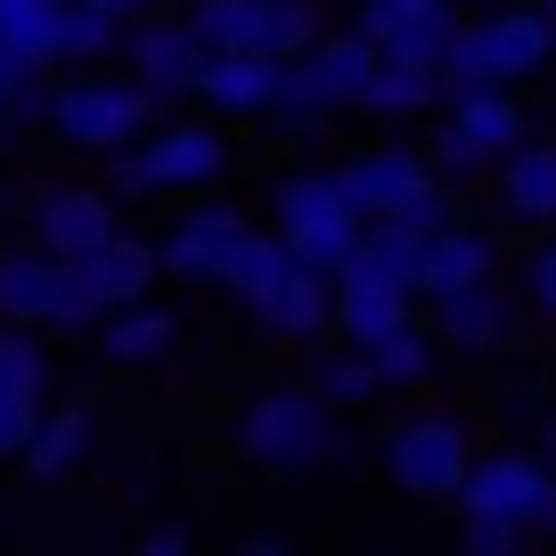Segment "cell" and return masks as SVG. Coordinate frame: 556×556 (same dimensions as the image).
I'll list each match as a JSON object with an SVG mask.
<instances>
[{
    "label": "cell",
    "mask_w": 556,
    "mask_h": 556,
    "mask_svg": "<svg viewBox=\"0 0 556 556\" xmlns=\"http://www.w3.org/2000/svg\"><path fill=\"white\" fill-rule=\"evenodd\" d=\"M229 164L222 131L213 123H148V131L131 139V148H106V189L115 197H189V189H213Z\"/></svg>",
    "instance_id": "cell-1"
},
{
    "label": "cell",
    "mask_w": 556,
    "mask_h": 556,
    "mask_svg": "<svg viewBox=\"0 0 556 556\" xmlns=\"http://www.w3.org/2000/svg\"><path fill=\"white\" fill-rule=\"evenodd\" d=\"M41 115H50L58 139H74V148H131L148 123H156V90L131 83V74H74V83H58L50 99H34Z\"/></svg>",
    "instance_id": "cell-2"
},
{
    "label": "cell",
    "mask_w": 556,
    "mask_h": 556,
    "mask_svg": "<svg viewBox=\"0 0 556 556\" xmlns=\"http://www.w3.org/2000/svg\"><path fill=\"white\" fill-rule=\"evenodd\" d=\"M556 58V17L548 9H491L483 25H458L451 58H442V83H523Z\"/></svg>",
    "instance_id": "cell-3"
},
{
    "label": "cell",
    "mask_w": 556,
    "mask_h": 556,
    "mask_svg": "<svg viewBox=\"0 0 556 556\" xmlns=\"http://www.w3.org/2000/svg\"><path fill=\"white\" fill-rule=\"evenodd\" d=\"M238 451L270 475H312L336 458V417L319 393H262L238 417Z\"/></svg>",
    "instance_id": "cell-4"
},
{
    "label": "cell",
    "mask_w": 556,
    "mask_h": 556,
    "mask_svg": "<svg viewBox=\"0 0 556 556\" xmlns=\"http://www.w3.org/2000/svg\"><path fill=\"white\" fill-rule=\"evenodd\" d=\"M270 205H278V238H287V254L312 262V270H328V278L344 270V254L361 245V229H368L361 213L336 197L328 173H287Z\"/></svg>",
    "instance_id": "cell-5"
},
{
    "label": "cell",
    "mask_w": 556,
    "mask_h": 556,
    "mask_svg": "<svg viewBox=\"0 0 556 556\" xmlns=\"http://www.w3.org/2000/svg\"><path fill=\"white\" fill-rule=\"evenodd\" d=\"M451 500L475 507V516H507L523 532H548L556 523V467L532 451H491V458H467Z\"/></svg>",
    "instance_id": "cell-6"
},
{
    "label": "cell",
    "mask_w": 556,
    "mask_h": 556,
    "mask_svg": "<svg viewBox=\"0 0 556 556\" xmlns=\"http://www.w3.org/2000/svg\"><path fill=\"white\" fill-rule=\"evenodd\" d=\"M516 139H523V106L507 99V83H458V99H451V115H442L426 164H442V173H483V164H500Z\"/></svg>",
    "instance_id": "cell-7"
},
{
    "label": "cell",
    "mask_w": 556,
    "mask_h": 556,
    "mask_svg": "<svg viewBox=\"0 0 556 556\" xmlns=\"http://www.w3.org/2000/svg\"><path fill=\"white\" fill-rule=\"evenodd\" d=\"M467 426L458 417H409V426H393V442H384V467H393V483L409 491V500H451L458 475H467Z\"/></svg>",
    "instance_id": "cell-8"
},
{
    "label": "cell",
    "mask_w": 556,
    "mask_h": 556,
    "mask_svg": "<svg viewBox=\"0 0 556 556\" xmlns=\"http://www.w3.org/2000/svg\"><path fill=\"white\" fill-rule=\"evenodd\" d=\"M245 245V213L238 205H189L156 245V270H173L180 287H222L229 254Z\"/></svg>",
    "instance_id": "cell-9"
},
{
    "label": "cell",
    "mask_w": 556,
    "mask_h": 556,
    "mask_svg": "<svg viewBox=\"0 0 556 556\" xmlns=\"http://www.w3.org/2000/svg\"><path fill=\"white\" fill-rule=\"evenodd\" d=\"M245 312H254L270 336H295V344H319V336H328V312H336V278L287 254V262H278V270L254 287V295H245Z\"/></svg>",
    "instance_id": "cell-10"
},
{
    "label": "cell",
    "mask_w": 556,
    "mask_h": 556,
    "mask_svg": "<svg viewBox=\"0 0 556 556\" xmlns=\"http://www.w3.org/2000/svg\"><path fill=\"white\" fill-rule=\"evenodd\" d=\"M189 90L213 106V115H270V99H278V58H262V50H205Z\"/></svg>",
    "instance_id": "cell-11"
},
{
    "label": "cell",
    "mask_w": 556,
    "mask_h": 556,
    "mask_svg": "<svg viewBox=\"0 0 556 556\" xmlns=\"http://www.w3.org/2000/svg\"><path fill=\"white\" fill-rule=\"evenodd\" d=\"M426 173H434V164L409 156V148H368V156H344L328 180H336V197H344L361 222H377V213H393V205H401V197H409Z\"/></svg>",
    "instance_id": "cell-12"
},
{
    "label": "cell",
    "mask_w": 556,
    "mask_h": 556,
    "mask_svg": "<svg viewBox=\"0 0 556 556\" xmlns=\"http://www.w3.org/2000/svg\"><path fill=\"white\" fill-rule=\"evenodd\" d=\"M99 238H115V205H106L99 189H41L34 197V245L58 262L90 254Z\"/></svg>",
    "instance_id": "cell-13"
},
{
    "label": "cell",
    "mask_w": 556,
    "mask_h": 556,
    "mask_svg": "<svg viewBox=\"0 0 556 556\" xmlns=\"http://www.w3.org/2000/svg\"><path fill=\"white\" fill-rule=\"evenodd\" d=\"M409 287H384V278H336V312H328V328L344 336V344H361V352H377L384 336H401L409 328Z\"/></svg>",
    "instance_id": "cell-14"
},
{
    "label": "cell",
    "mask_w": 556,
    "mask_h": 556,
    "mask_svg": "<svg viewBox=\"0 0 556 556\" xmlns=\"http://www.w3.org/2000/svg\"><path fill=\"white\" fill-rule=\"evenodd\" d=\"M74 278H83L106 312H115V303H139V295H148V278H156V245L115 229V238H99L90 254H74Z\"/></svg>",
    "instance_id": "cell-15"
},
{
    "label": "cell",
    "mask_w": 556,
    "mask_h": 556,
    "mask_svg": "<svg viewBox=\"0 0 556 556\" xmlns=\"http://www.w3.org/2000/svg\"><path fill=\"white\" fill-rule=\"evenodd\" d=\"M123 58H131V83H148L156 99H173V90L197 83L205 41H197L189 25H139V34H123Z\"/></svg>",
    "instance_id": "cell-16"
},
{
    "label": "cell",
    "mask_w": 556,
    "mask_h": 556,
    "mask_svg": "<svg viewBox=\"0 0 556 556\" xmlns=\"http://www.w3.org/2000/svg\"><path fill=\"white\" fill-rule=\"evenodd\" d=\"M475 278H491V238H483V229H467V222H451V229L426 238L409 295H451V287H475Z\"/></svg>",
    "instance_id": "cell-17"
},
{
    "label": "cell",
    "mask_w": 556,
    "mask_h": 556,
    "mask_svg": "<svg viewBox=\"0 0 556 556\" xmlns=\"http://www.w3.org/2000/svg\"><path fill=\"white\" fill-rule=\"evenodd\" d=\"M99 344H106V361H115V368H156V361H173L180 319L156 312V303H115V312L99 319Z\"/></svg>",
    "instance_id": "cell-18"
},
{
    "label": "cell",
    "mask_w": 556,
    "mask_h": 556,
    "mask_svg": "<svg viewBox=\"0 0 556 556\" xmlns=\"http://www.w3.org/2000/svg\"><path fill=\"white\" fill-rule=\"evenodd\" d=\"M58 270H66V262L41 254V245H9V254H0V319H17V328H50Z\"/></svg>",
    "instance_id": "cell-19"
},
{
    "label": "cell",
    "mask_w": 556,
    "mask_h": 556,
    "mask_svg": "<svg viewBox=\"0 0 556 556\" xmlns=\"http://www.w3.org/2000/svg\"><path fill=\"white\" fill-rule=\"evenodd\" d=\"M90 451H99V426H90V409H50V417H34V434H25L17 467L34 475V483H58V475H74Z\"/></svg>",
    "instance_id": "cell-20"
},
{
    "label": "cell",
    "mask_w": 556,
    "mask_h": 556,
    "mask_svg": "<svg viewBox=\"0 0 556 556\" xmlns=\"http://www.w3.org/2000/svg\"><path fill=\"white\" fill-rule=\"evenodd\" d=\"M500 197L523 222H556V139H516L500 156Z\"/></svg>",
    "instance_id": "cell-21"
},
{
    "label": "cell",
    "mask_w": 556,
    "mask_h": 556,
    "mask_svg": "<svg viewBox=\"0 0 556 556\" xmlns=\"http://www.w3.org/2000/svg\"><path fill=\"white\" fill-rule=\"evenodd\" d=\"M434 328H442V344L483 352V344H500V336H507V312H500V295H491L483 278H475V287H451V295H434Z\"/></svg>",
    "instance_id": "cell-22"
},
{
    "label": "cell",
    "mask_w": 556,
    "mask_h": 556,
    "mask_svg": "<svg viewBox=\"0 0 556 556\" xmlns=\"http://www.w3.org/2000/svg\"><path fill=\"white\" fill-rule=\"evenodd\" d=\"M434 99H442V83H434V74H417V66H401V58H377V74L361 83V106L377 123H409V115H426Z\"/></svg>",
    "instance_id": "cell-23"
},
{
    "label": "cell",
    "mask_w": 556,
    "mask_h": 556,
    "mask_svg": "<svg viewBox=\"0 0 556 556\" xmlns=\"http://www.w3.org/2000/svg\"><path fill=\"white\" fill-rule=\"evenodd\" d=\"M303 58H312V74L328 83V99H336V106H361V83L377 74V58H384V50H377L368 34H344V41H312Z\"/></svg>",
    "instance_id": "cell-24"
},
{
    "label": "cell",
    "mask_w": 556,
    "mask_h": 556,
    "mask_svg": "<svg viewBox=\"0 0 556 556\" xmlns=\"http://www.w3.org/2000/svg\"><path fill=\"white\" fill-rule=\"evenodd\" d=\"M106 50H123V17L115 9H90V0H66L58 34H50V58H106Z\"/></svg>",
    "instance_id": "cell-25"
},
{
    "label": "cell",
    "mask_w": 556,
    "mask_h": 556,
    "mask_svg": "<svg viewBox=\"0 0 556 556\" xmlns=\"http://www.w3.org/2000/svg\"><path fill=\"white\" fill-rule=\"evenodd\" d=\"M319 41L312 0H254V50L262 58H303Z\"/></svg>",
    "instance_id": "cell-26"
},
{
    "label": "cell",
    "mask_w": 556,
    "mask_h": 556,
    "mask_svg": "<svg viewBox=\"0 0 556 556\" xmlns=\"http://www.w3.org/2000/svg\"><path fill=\"white\" fill-rule=\"evenodd\" d=\"M66 0H0V50H17L25 66H50V34Z\"/></svg>",
    "instance_id": "cell-27"
},
{
    "label": "cell",
    "mask_w": 556,
    "mask_h": 556,
    "mask_svg": "<svg viewBox=\"0 0 556 556\" xmlns=\"http://www.w3.org/2000/svg\"><path fill=\"white\" fill-rule=\"evenodd\" d=\"M0 393H50V352H41V336L34 328H17V319H9V328H0Z\"/></svg>",
    "instance_id": "cell-28"
},
{
    "label": "cell",
    "mask_w": 556,
    "mask_h": 556,
    "mask_svg": "<svg viewBox=\"0 0 556 556\" xmlns=\"http://www.w3.org/2000/svg\"><path fill=\"white\" fill-rule=\"evenodd\" d=\"M312 393L328 401V409H352V401H377L384 384H377V361H368L361 344H344V352H336V361H319Z\"/></svg>",
    "instance_id": "cell-29"
},
{
    "label": "cell",
    "mask_w": 556,
    "mask_h": 556,
    "mask_svg": "<svg viewBox=\"0 0 556 556\" xmlns=\"http://www.w3.org/2000/svg\"><path fill=\"white\" fill-rule=\"evenodd\" d=\"M368 361H377V384H384V393H409V384H426V377H434V344L417 336V319H409L401 336H384V344L368 352Z\"/></svg>",
    "instance_id": "cell-30"
},
{
    "label": "cell",
    "mask_w": 556,
    "mask_h": 556,
    "mask_svg": "<svg viewBox=\"0 0 556 556\" xmlns=\"http://www.w3.org/2000/svg\"><path fill=\"white\" fill-rule=\"evenodd\" d=\"M377 222H393V229H409V238H417V245H426V238H434V229H451V222H458V197H451V189H442V180H434V173H426V180H417V189H409V197H401V205H393V213H377Z\"/></svg>",
    "instance_id": "cell-31"
},
{
    "label": "cell",
    "mask_w": 556,
    "mask_h": 556,
    "mask_svg": "<svg viewBox=\"0 0 556 556\" xmlns=\"http://www.w3.org/2000/svg\"><path fill=\"white\" fill-rule=\"evenodd\" d=\"M451 34H458V17H451V9H434V17H417L409 34H393V41H384V58H401V66H417V74H434V83H442Z\"/></svg>",
    "instance_id": "cell-32"
},
{
    "label": "cell",
    "mask_w": 556,
    "mask_h": 556,
    "mask_svg": "<svg viewBox=\"0 0 556 556\" xmlns=\"http://www.w3.org/2000/svg\"><path fill=\"white\" fill-rule=\"evenodd\" d=\"M189 34L205 50H254V0H197Z\"/></svg>",
    "instance_id": "cell-33"
},
{
    "label": "cell",
    "mask_w": 556,
    "mask_h": 556,
    "mask_svg": "<svg viewBox=\"0 0 556 556\" xmlns=\"http://www.w3.org/2000/svg\"><path fill=\"white\" fill-rule=\"evenodd\" d=\"M434 9H451V0H361V9H352V34H368L384 50L393 34H409V25L434 17Z\"/></svg>",
    "instance_id": "cell-34"
},
{
    "label": "cell",
    "mask_w": 556,
    "mask_h": 556,
    "mask_svg": "<svg viewBox=\"0 0 556 556\" xmlns=\"http://www.w3.org/2000/svg\"><path fill=\"white\" fill-rule=\"evenodd\" d=\"M458 540H467L475 556H507V548H523V523H507V516H475V507H467Z\"/></svg>",
    "instance_id": "cell-35"
},
{
    "label": "cell",
    "mask_w": 556,
    "mask_h": 556,
    "mask_svg": "<svg viewBox=\"0 0 556 556\" xmlns=\"http://www.w3.org/2000/svg\"><path fill=\"white\" fill-rule=\"evenodd\" d=\"M34 417H41V401H34V393H0V458H17V451H25Z\"/></svg>",
    "instance_id": "cell-36"
},
{
    "label": "cell",
    "mask_w": 556,
    "mask_h": 556,
    "mask_svg": "<svg viewBox=\"0 0 556 556\" xmlns=\"http://www.w3.org/2000/svg\"><path fill=\"white\" fill-rule=\"evenodd\" d=\"M34 83H41V66H25L17 50H0V106H17L25 90H34Z\"/></svg>",
    "instance_id": "cell-37"
},
{
    "label": "cell",
    "mask_w": 556,
    "mask_h": 556,
    "mask_svg": "<svg viewBox=\"0 0 556 556\" xmlns=\"http://www.w3.org/2000/svg\"><path fill=\"white\" fill-rule=\"evenodd\" d=\"M532 303L556 319V245H540V262H532Z\"/></svg>",
    "instance_id": "cell-38"
},
{
    "label": "cell",
    "mask_w": 556,
    "mask_h": 556,
    "mask_svg": "<svg viewBox=\"0 0 556 556\" xmlns=\"http://www.w3.org/2000/svg\"><path fill=\"white\" fill-rule=\"evenodd\" d=\"M139 548H148V556H180V548H189V523H156Z\"/></svg>",
    "instance_id": "cell-39"
},
{
    "label": "cell",
    "mask_w": 556,
    "mask_h": 556,
    "mask_svg": "<svg viewBox=\"0 0 556 556\" xmlns=\"http://www.w3.org/2000/svg\"><path fill=\"white\" fill-rule=\"evenodd\" d=\"M540 458H548V467H556V417H548V426H540Z\"/></svg>",
    "instance_id": "cell-40"
},
{
    "label": "cell",
    "mask_w": 556,
    "mask_h": 556,
    "mask_svg": "<svg viewBox=\"0 0 556 556\" xmlns=\"http://www.w3.org/2000/svg\"><path fill=\"white\" fill-rule=\"evenodd\" d=\"M9 131H17V106H0V139H9Z\"/></svg>",
    "instance_id": "cell-41"
},
{
    "label": "cell",
    "mask_w": 556,
    "mask_h": 556,
    "mask_svg": "<svg viewBox=\"0 0 556 556\" xmlns=\"http://www.w3.org/2000/svg\"><path fill=\"white\" fill-rule=\"evenodd\" d=\"M548 17H556V0H548Z\"/></svg>",
    "instance_id": "cell-42"
}]
</instances>
